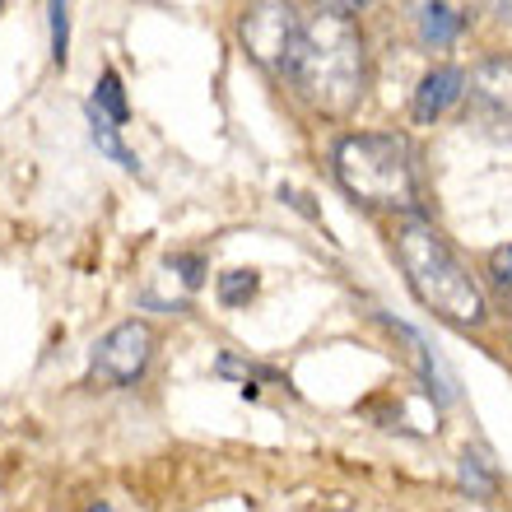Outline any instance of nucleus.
<instances>
[{"mask_svg":"<svg viewBox=\"0 0 512 512\" xmlns=\"http://www.w3.org/2000/svg\"><path fill=\"white\" fill-rule=\"evenodd\" d=\"M354 14L359 5H322V10L303 14L294 66L284 75L326 117L354 112L368 89V52Z\"/></svg>","mask_w":512,"mask_h":512,"instance_id":"obj_1","label":"nucleus"},{"mask_svg":"<svg viewBox=\"0 0 512 512\" xmlns=\"http://www.w3.org/2000/svg\"><path fill=\"white\" fill-rule=\"evenodd\" d=\"M331 163H336L340 187L350 191L354 201L419 219L424 182H419V154L405 135H387V131L340 135L336 149H331Z\"/></svg>","mask_w":512,"mask_h":512,"instance_id":"obj_2","label":"nucleus"},{"mask_svg":"<svg viewBox=\"0 0 512 512\" xmlns=\"http://www.w3.org/2000/svg\"><path fill=\"white\" fill-rule=\"evenodd\" d=\"M396 256L410 289L419 294L424 308H433L438 317L457 326H480L485 322V294L480 284L466 275V266L457 261V252L443 243V233L424 224V219H405L396 229Z\"/></svg>","mask_w":512,"mask_h":512,"instance_id":"obj_3","label":"nucleus"},{"mask_svg":"<svg viewBox=\"0 0 512 512\" xmlns=\"http://www.w3.org/2000/svg\"><path fill=\"white\" fill-rule=\"evenodd\" d=\"M298 33H303V10L298 5H280V0L247 5L243 19H238V38H243L247 56L256 66H266L270 75H289Z\"/></svg>","mask_w":512,"mask_h":512,"instance_id":"obj_4","label":"nucleus"},{"mask_svg":"<svg viewBox=\"0 0 512 512\" xmlns=\"http://www.w3.org/2000/svg\"><path fill=\"white\" fill-rule=\"evenodd\" d=\"M154 354V331L145 322H117L108 336L94 345V364H89V382L94 387H131L149 368Z\"/></svg>","mask_w":512,"mask_h":512,"instance_id":"obj_5","label":"nucleus"},{"mask_svg":"<svg viewBox=\"0 0 512 512\" xmlns=\"http://www.w3.org/2000/svg\"><path fill=\"white\" fill-rule=\"evenodd\" d=\"M471 98L480 108L499 112L503 122H512V56H485L471 70Z\"/></svg>","mask_w":512,"mask_h":512,"instance_id":"obj_6","label":"nucleus"},{"mask_svg":"<svg viewBox=\"0 0 512 512\" xmlns=\"http://www.w3.org/2000/svg\"><path fill=\"white\" fill-rule=\"evenodd\" d=\"M466 94V75L457 66H438L429 70L415 89V122H433V117H443L457 98Z\"/></svg>","mask_w":512,"mask_h":512,"instance_id":"obj_7","label":"nucleus"},{"mask_svg":"<svg viewBox=\"0 0 512 512\" xmlns=\"http://www.w3.org/2000/svg\"><path fill=\"white\" fill-rule=\"evenodd\" d=\"M415 14H419V33H424V42H433V47L461 38V28H466V14H461L457 5H419Z\"/></svg>","mask_w":512,"mask_h":512,"instance_id":"obj_8","label":"nucleus"},{"mask_svg":"<svg viewBox=\"0 0 512 512\" xmlns=\"http://www.w3.org/2000/svg\"><path fill=\"white\" fill-rule=\"evenodd\" d=\"M117 131H122V126H112L108 117H103V112H98L94 103H89V135H94V145L103 149V154H108L112 163H122L126 173H140V159H135L131 149H126L122 140H117Z\"/></svg>","mask_w":512,"mask_h":512,"instance_id":"obj_9","label":"nucleus"},{"mask_svg":"<svg viewBox=\"0 0 512 512\" xmlns=\"http://www.w3.org/2000/svg\"><path fill=\"white\" fill-rule=\"evenodd\" d=\"M94 108L108 117L112 126H122L131 112H126V94H122V75L117 70H103L98 75V84H94Z\"/></svg>","mask_w":512,"mask_h":512,"instance_id":"obj_10","label":"nucleus"},{"mask_svg":"<svg viewBox=\"0 0 512 512\" xmlns=\"http://www.w3.org/2000/svg\"><path fill=\"white\" fill-rule=\"evenodd\" d=\"M215 294L224 308H243L247 298L256 294V270H224L215 280Z\"/></svg>","mask_w":512,"mask_h":512,"instance_id":"obj_11","label":"nucleus"},{"mask_svg":"<svg viewBox=\"0 0 512 512\" xmlns=\"http://www.w3.org/2000/svg\"><path fill=\"white\" fill-rule=\"evenodd\" d=\"M47 14H52V56H56V66H66V47H70V10L61 5V0H52V5H47Z\"/></svg>","mask_w":512,"mask_h":512,"instance_id":"obj_12","label":"nucleus"},{"mask_svg":"<svg viewBox=\"0 0 512 512\" xmlns=\"http://www.w3.org/2000/svg\"><path fill=\"white\" fill-rule=\"evenodd\" d=\"M461 485L471 489V494H480V499L494 489V475L485 471V461L475 457V452H466V457H461Z\"/></svg>","mask_w":512,"mask_h":512,"instance_id":"obj_13","label":"nucleus"},{"mask_svg":"<svg viewBox=\"0 0 512 512\" xmlns=\"http://www.w3.org/2000/svg\"><path fill=\"white\" fill-rule=\"evenodd\" d=\"M168 270H182V280L196 289L201 284V275H205V256H196V252H177V256H168Z\"/></svg>","mask_w":512,"mask_h":512,"instance_id":"obj_14","label":"nucleus"},{"mask_svg":"<svg viewBox=\"0 0 512 512\" xmlns=\"http://www.w3.org/2000/svg\"><path fill=\"white\" fill-rule=\"evenodd\" d=\"M489 275H494L499 284H512V243L489 256Z\"/></svg>","mask_w":512,"mask_h":512,"instance_id":"obj_15","label":"nucleus"},{"mask_svg":"<svg viewBox=\"0 0 512 512\" xmlns=\"http://www.w3.org/2000/svg\"><path fill=\"white\" fill-rule=\"evenodd\" d=\"M84 512H112V508H108V503H94V508H84Z\"/></svg>","mask_w":512,"mask_h":512,"instance_id":"obj_16","label":"nucleus"}]
</instances>
